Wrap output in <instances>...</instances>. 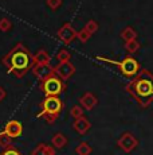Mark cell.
Wrapping results in <instances>:
<instances>
[{
    "instance_id": "obj_3",
    "label": "cell",
    "mask_w": 153,
    "mask_h": 155,
    "mask_svg": "<svg viewBox=\"0 0 153 155\" xmlns=\"http://www.w3.org/2000/svg\"><path fill=\"white\" fill-rule=\"evenodd\" d=\"M64 88H66L64 82L55 74L47 77L40 82V89L46 94V97H58V94H61L62 91H64Z\"/></svg>"
},
{
    "instance_id": "obj_7",
    "label": "cell",
    "mask_w": 153,
    "mask_h": 155,
    "mask_svg": "<svg viewBox=\"0 0 153 155\" xmlns=\"http://www.w3.org/2000/svg\"><path fill=\"white\" fill-rule=\"evenodd\" d=\"M52 70H54L55 76L59 77L62 81H66V80H69L70 77H71L73 74L75 73V66L70 61H67V62H59L57 66L52 68Z\"/></svg>"
},
{
    "instance_id": "obj_18",
    "label": "cell",
    "mask_w": 153,
    "mask_h": 155,
    "mask_svg": "<svg viewBox=\"0 0 153 155\" xmlns=\"http://www.w3.org/2000/svg\"><path fill=\"white\" fill-rule=\"evenodd\" d=\"M125 49H126V51H128V53H130V54H134V53H137L138 49H140V43H138L136 39L129 41V42L125 43Z\"/></svg>"
},
{
    "instance_id": "obj_20",
    "label": "cell",
    "mask_w": 153,
    "mask_h": 155,
    "mask_svg": "<svg viewBox=\"0 0 153 155\" xmlns=\"http://www.w3.org/2000/svg\"><path fill=\"white\" fill-rule=\"evenodd\" d=\"M70 115L75 119H79V117H83V108L81 105H74L71 109H70Z\"/></svg>"
},
{
    "instance_id": "obj_24",
    "label": "cell",
    "mask_w": 153,
    "mask_h": 155,
    "mask_svg": "<svg viewBox=\"0 0 153 155\" xmlns=\"http://www.w3.org/2000/svg\"><path fill=\"white\" fill-rule=\"evenodd\" d=\"M90 37H92V35H90L89 32H87L85 28H82L81 31H78V32H76V39H79L82 43H86L87 41L90 39Z\"/></svg>"
},
{
    "instance_id": "obj_17",
    "label": "cell",
    "mask_w": 153,
    "mask_h": 155,
    "mask_svg": "<svg viewBox=\"0 0 153 155\" xmlns=\"http://www.w3.org/2000/svg\"><path fill=\"white\" fill-rule=\"evenodd\" d=\"M136 37H137V32L134 31L132 27H125L121 31V38L125 42H129V41H133V39H136Z\"/></svg>"
},
{
    "instance_id": "obj_14",
    "label": "cell",
    "mask_w": 153,
    "mask_h": 155,
    "mask_svg": "<svg viewBox=\"0 0 153 155\" xmlns=\"http://www.w3.org/2000/svg\"><path fill=\"white\" fill-rule=\"evenodd\" d=\"M31 155H55V148L46 143H40L34 148Z\"/></svg>"
},
{
    "instance_id": "obj_9",
    "label": "cell",
    "mask_w": 153,
    "mask_h": 155,
    "mask_svg": "<svg viewBox=\"0 0 153 155\" xmlns=\"http://www.w3.org/2000/svg\"><path fill=\"white\" fill-rule=\"evenodd\" d=\"M3 132L7 136H10L11 139H16L22 135L23 132V124L17 120H10L7 124L4 126V130Z\"/></svg>"
},
{
    "instance_id": "obj_5",
    "label": "cell",
    "mask_w": 153,
    "mask_h": 155,
    "mask_svg": "<svg viewBox=\"0 0 153 155\" xmlns=\"http://www.w3.org/2000/svg\"><path fill=\"white\" fill-rule=\"evenodd\" d=\"M62 101L59 97H46L43 101V111L39 113V117H45L47 115H59L62 111Z\"/></svg>"
},
{
    "instance_id": "obj_29",
    "label": "cell",
    "mask_w": 153,
    "mask_h": 155,
    "mask_svg": "<svg viewBox=\"0 0 153 155\" xmlns=\"http://www.w3.org/2000/svg\"><path fill=\"white\" fill-rule=\"evenodd\" d=\"M5 96H7V92H5V89L3 88V86H0V103H2V101L5 99Z\"/></svg>"
},
{
    "instance_id": "obj_1",
    "label": "cell",
    "mask_w": 153,
    "mask_h": 155,
    "mask_svg": "<svg viewBox=\"0 0 153 155\" xmlns=\"http://www.w3.org/2000/svg\"><path fill=\"white\" fill-rule=\"evenodd\" d=\"M2 62L8 68V73H14L15 70H28L31 55L24 45L17 43L7 55L3 57Z\"/></svg>"
},
{
    "instance_id": "obj_23",
    "label": "cell",
    "mask_w": 153,
    "mask_h": 155,
    "mask_svg": "<svg viewBox=\"0 0 153 155\" xmlns=\"http://www.w3.org/2000/svg\"><path fill=\"white\" fill-rule=\"evenodd\" d=\"M0 147H4V148L11 147V138L5 135L3 131L0 132Z\"/></svg>"
},
{
    "instance_id": "obj_6",
    "label": "cell",
    "mask_w": 153,
    "mask_h": 155,
    "mask_svg": "<svg viewBox=\"0 0 153 155\" xmlns=\"http://www.w3.org/2000/svg\"><path fill=\"white\" fill-rule=\"evenodd\" d=\"M117 144H118V147L121 148L123 153L129 154L138 146V140H137V138L133 135V134L125 132V134H122L121 138L117 140Z\"/></svg>"
},
{
    "instance_id": "obj_27",
    "label": "cell",
    "mask_w": 153,
    "mask_h": 155,
    "mask_svg": "<svg viewBox=\"0 0 153 155\" xmlns=\"http://www.w3.org/2000/svg\"><path fill=\"white\" fill-rule=\"evenodd\" d=\"M14 74H15L17 78H22V77H24L26 74H27V70H15Z\"/></svg>"
},
{
    "instance_id": "obj_10",
    "label": "cell",
    "mask_w": 153,
    "mask_h": 155,
    "mask_svg": "<svg viewBox=\"0 0 153 155\" xmlns=\"http://www.w3.org/2000/svg\"><path fill=\"white\" fill-rule=\"evenodd\" d=\"M51 57L46 50L40 49L31 57V66H36V65H50Z\"/></svg>"
},
{
    "instance_id": "obj_25",
    "label": "cell",
    "mask_w": 153,
    "mask_h": 155,
    "mask_svg": "<svg viewBox=\"0 0 153 155\" xmlns=\"http://www.w3.org/2000/svg\"><path fill=\"white\" fill-rule=\"evenodd\" d=\"M46 3H47V5H48L52 11H55V10H58V8L61 7L62 0H47Z\"/></svg>"
},
{
    "instance_id": "obj_28",
    "label": "cell",
    "mask_w": 153,
    "mask_h": 155,
    "mask_svg": "<svg viewBox=\"0 0 153 155\" xmlns=\"http://www.w3.org/2000/svg\"><path fill=\"white\" fill-rule=\"evenodd\" d=\"M45 119L48 123H51V121H55L58 119V115H47V116H45Z\"/></svg>"
},
{
    "instance_id": "obj_13",
    "label": "cell",
    "mask_w": 153,
    "mask_h": 155,
    "mask_svg": "<svg viewBox=\"0 0 153 155\" xmlns=\"http://www.w3.org/2000/svg\"><path fill=\"white\" fill-rule=\"evenodd\" d=\"M73 128H74L79 135H85V134L92 128V123H90V121L83 116V117L76 119L74 123H73Z\"/></svg>"
},
{
    "instance_id": "obj_2",
    "label": "cell",
    "mask_w": 153,
    "mask_h": 155,
    "mask_svg": "<svg viewBox=\"0 0 153 155\" xmlns=\"http://www.w3.org/2000/svg\"><path fill=\"white\" fill-rule=\"evenodd\" d=\"M97 59L104 62H109V64L117 65L120 68V71L126 77H133L138 73V69H140V65H138L137 59H134L133 57H126L123 61L118 62V61H113V59H108L105 57H97Z\"/></svg>"
},
{
    "instance_id": "obj_12",
    "label": "cell",
    "mask_w": 153,
    "mask_h": 155,
    "mask_svg": "<svg viewBox=\"0 0 153 155\" xmlns=\"http://www.w3.org/2000/svg\"><path fill=\"white\" fill-rule=\"evenodd\" d=\"M31 70L35 76L38 77L39 80H46L47 77L52 76L54 74V70L50 65H36V66H31Z\"/></svg>"
},
{
    "instance_id": "obj_26",
    "label": "cell",
    "mask_w": 153,
    "mask_h": 155,
    "mask_svg": "<svg viewBox=\"0 0 153 155\" xmlns=\"http://www.w3.org/2000/svg\"><path fill=\"white\" fill-rule=\"evenodd\" d=\"M0 155H22V154H20L16 148H14L12 146H11V147L5 148V150L3 151V154H0Z\"/></svg>"
},
{
    "instance_id": "obj_4",
    "label": "cell",
    "mask_w": 153,
    "mask_h": 155,
    "mask_svg": "<svg viewBox=\"0 0 153 155\" xmlns=\"http://www.w3.org/2000/svg\"><path fill=\"white\" fill-rule=\"evenodd\" d=\"M133 85V92L132 94L140 97V99H148V97L153 96V81L146 78H138L137 81H134Z\"/></svg>"
},
{
    "instance_id": "obj_22",
    "label": "cell",
    "mask_w": 153,
    "mask_h": 155,
    "mask_svg": "<svg viewBox=\"0 0 153 155\" xmlns=\"http://www.w3.org/2000/svg\"><path fill=\"white\" fill-rule=\"evenodd\" d=\"M11 28H12V23H11L7 18H2V19H0V31L7 32V31H10Z\"/></svg>"
},
{
    "instance_id": "obj_15",
    "label": "cell",
    "mask_w": 153,
    "mask_h": 155,
    "mask_svg": "<svg viewBox=\"0 0 153 155\" xmlns=\"http://www.w3.org/2000/svg\"><path fill=\"white\" fill-rule=\"evenodd\" d=\"M51 143H52V146H54V148H58V150H59V148H63L64 146L67 144V138L64 134L57 132L54 136H52Z\"/></svg>"
},
{
    "instance_id": "obj_11",
    "label": "cell",
    "mask_w": 153,
    "mask_h": 155,
    "mask_svg": "<svg viewBox=\"0 0 153 155\" xmlns=\"http://www.w3.org/2000/svg\"><path fill=\"white\" fill-rule=\"evenodd\" d=\"M97 103H98V100H97V97L94 96L92 92H86V93H83L79 97V104L86 111H92L94 107L97 105Z\"/></svg>"
},
{
    "instance_id": "obj_19",
    "label": "cell",
    "mask_w": 153,
    "mask_h": 155,
    "mask_svg": "<svg viewBox=\"0 0 153 155\" xmlns=\"http://www.w3.org/2000/svg\"><path fill=\"white\" fill-rule=\"evenodd\" d=\"M70 58H71V53L66 49H62L57 53V59L59 62H67V61H70Z\"/></svg>"
},
{
    "instance_id": "obj_8",
    "label": "cell",
    "mask_w": 153,
    "mask_h": 155,
    "mask_svg": "<svg viewBox=\"0 0 153 155\" xmlns=\"http://www.w3.org/2000/svg\"><path fill=\"white\" fill-rule=\"evenodd\" d=\"M57 35L64 45H69V43H71L74 39H76V31H75V28L71 26V23H64V25L58 30Z\"/></svg>"
},
{
    "instance_id": "obj_16",
    "label": "cell",
    "mask_w": 153,
    "mask_h": 155,
    "mask_svg": "<svg viewBox=\"0 0 153 155\" xmlns=\"http://www.w3.org/2000/svg\"><path fill=\"white\" fill-rule=\"evenodd\" d=\"M92 146L87 142H81L78 146L75 147V153L78 155H90L92 154Z\"/></svg>"
},
{
    "instance_id": "obj_21",
    "label": "cell",
    "mask_w": 153,
    "mask_h": 155,
    "mask_svg": "<svg viewBox=\"0 0 153 155\" xmlns=\"http://www.w3.org/2000/svg\"><path fill=\"white\" fill-rule=\"evenodd\" d=\"M85 30H86L87 32H89L90 35H93L94 32H97V30H98V23L95 22V20H89V22L85 25Z\"/></svg>"
}]
</instances>
